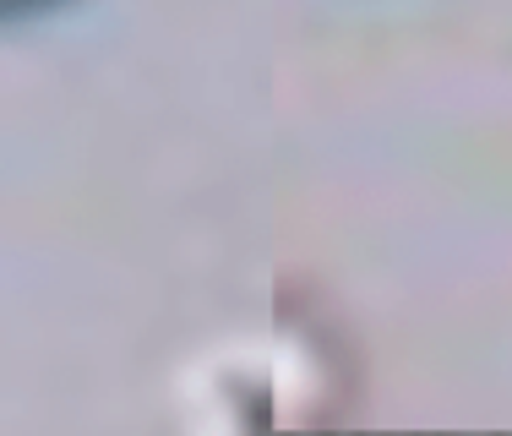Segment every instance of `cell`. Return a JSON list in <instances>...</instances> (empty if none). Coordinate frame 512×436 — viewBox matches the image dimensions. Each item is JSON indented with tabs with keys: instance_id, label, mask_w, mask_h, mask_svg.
<instances>
[{
	"instance_id": "1",
	"label": "cell",
	"mask_w": 512,
	"mask_h": 436,
	"mask_svg": "<svg viewBox=\"0 0 512 436\" xmlns=\"http://www.w3.org/2000/svg\"><path fill=\"white\" fill-rule=\"evenodd\" d=\"M39 6H55V0H0V17H11V11H39Z\"/></svg>"
}]
</instances>
